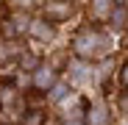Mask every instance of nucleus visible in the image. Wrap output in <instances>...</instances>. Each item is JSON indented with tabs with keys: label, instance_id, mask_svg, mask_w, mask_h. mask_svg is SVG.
<instances>
[{
	"label": "nucleus",
	"instance_id": "obj_1",
	"mask_svg": "<svg viewBox=\"0 0 128 125\" xmlns=\"http://www.w3.org/2000/svg\"><path fill=\"white\" fill-rule=\"evenodd\" d=\"M72 47L78 53V58L84 61H95V58H106L112 53V36L103 33L98 28H86L72 39Z\"/></svg>",
	"mask_w": 128,
	"mask_h": 125
},
{
	"label": "nucleus",
	"instance_id": "obj_8",
	"mask_svg": "<svg viewBox=\"0 0 128 125\" xmlns=\"http://www.w3.org/2000/svg\"><path fill=\"white\" fill-rule=\"evenodd\" d=\"M114 6H117L114 0H92V17L95 19H109Z\"/></svg>",
	"mask_w": 128,
	"mask_h": 125
},
{
	"label": "nucleus",
	"instance_id": "obj_13",
	"mask_svg": "<svg viewBox=\"0 0 128 125\" xmlns=\"http://www.w3.org/2000/svg\"><path fill=\"white\" fill-rule=\"evenodd\" d=\"M117 106H120V111H122V114H128V92H122V95L117 97Z\"/></svg>",
	"mask_w": 128,
	"mask_h": 125
},
{
	"label": "nucleus",
	"instance_id": "obj_16",
	"mask_svg": "<svg viewBox=\"0 0 128 125\" xmlns=\"http://www.w3.org/2000/svg\"><path fill=\"white\" fill-rule=\"evenodd\" d=\"M122 125H128V120H125V122H122Z\"/></svg>",
	"mask_w": 128,
	"mask_h": 125
},
{
	"label": "nucleus",
	"instance_id": "obj_11",
	"mask_svg": "<svg viewBox=\"0 0 128 125\" xmlns=\"http://www.w3.org/2000/svg\"><path fill=\"white\" fill-rule=\"evenodd\" d=\"M45 122V111H25V117H20V125H42Z\"/></svg>",
	"mask_w": 128,
	"mask_h": 125
},
{
	"label": "nucleus",
	"instance_id": "obj_6",
	"mask_svg": "<svg viewBox=\"0 0 128 125\" xmlns=\"http://www.w3.org/2000/svg\"><path fill=\"white\" fill-rule=\"evenodd\" d=\"M28 33L36 42H53L56 39V25L48 22V19H31L28 22Z\"/></svg>",
	"mask_w": 128,
	"mask_h": 125
},
{
	"label": "nucleus",
	"instance_id": "obj_15",
	"mask_svg": "<svg viewBox=\"0 0 128 125\" xmlns=\"http://www.w3.org/2000/svg\"><path fill=\"white\" fill-rule=\"evenodd\" d=\"M122 83H125V89H128V64L122 67Z\"/></svg>",
	"mask_w": 128,
	"mask_h": 125
},
{
	"label": "nucleus",
	"instance_id": "obj_10",
	"mask_svg": "<svg viewBox=\"0 0 128 125\" xmlns=\"http://www.w3.org/2000/svg\"><path fill=\"white\" fill-rule=\"evenodd\" d=\"M50 95H48V103H61V100H67L70 97V86H67V83H53V86L48 89Z\"/></svg>",
	"mask_w": 128,
	"mask_h": 125
},
{
	"label": "nucleus",
	"instance_id": "obj_12",
	"mask_svg": "<svg viewBox=\"0 0 128 125\" xmlns=\"http://www.w3.org/2000/svg\"><path fill=\"white\" fill-rule=\"evenodd\" d=\"M20 67H22V70H31V72H34V70L39 67V58H36L34 53H25L22 58H20Z\"/></svg>",
	"mask_w": 128,
	"mask_h": 125
},
{
	"label": "nucleus",
	"instance_id": "obj_9",
	"mask_svg": "<svg viewBox=\"0 0 128 125\" xmlns=\"http://www.w3.org/2000/svg\"><path fill=\"white\" fill-rule=\"evenodd\" d=\"M8 22H11L14 33L20 36V33H25V31H28V22H31V17H28L22 8H20V11H14V14H11V19H8Z\"/></svg>",
	"mask_w": 128,
	"mask_h": 125
},
{
	"label": "nucleus",
	"instance_id": "obj_2",
	"mask_svg": "<svg viewBox=\"0 0 128 125\" xmlns=\"http://www.w3.org/2000/svg\"><path fill=\"white\" fill-rule=\"evenodd\" d=\"M67 83L75 89H86L92 83H98V75H95V67L84 58H75L67 64Z\"/></svg>",
	"mask_w": 128,
	"mask_h": 125
},
{
	"label": "nucleus",
	"instance_id": "obj_3",
	"mask_svg": "<svg viewBox=\"0 0 128 125\" xmlns=\"http://www.w3.org/2000/svg\"><path fill=\"white\" fill-rule=\"evenodd\" d=\"M75 6L70 3V0H45V6H42V14H45L48 22H67V19L72 17Z\"/></svg>",
	"mask_w": 128,
	"mask_h": 125
},
{
	"label": "nucleus",
	"instance_id": "obj_5",
	"mask_svg": "<svg viewBox=\"0 0 128 125\" xmlns=\"http://www.w3.org/2000/svg\"><path fill=\"white\" fill-rule=\"evenodd\" d=\"M31 83H34L39 92H48L53 83H56V70H53L50 64H39V67L34 70V75H31Z\"/></svg>",
	"mask_w": 128,
	"mask_h": 125
},
{
	"label": "nucleus",
	"instance_id": "obj_14",
	"mask_svg": "<svg viewBox=\"0 0 128 125\" xmlns=\"http://www.w3.org/2000/svg\"><path fill=\"white\" fill-rule=\"evenodd\" d=\"M11 3H14L17 8H28L31 3H36V0H11Z\"/></svg>",
	"mask_w": 128,
	"mask_h": 125
},
{
	"label": "nucleus",
	"instance_id": "obj_7",
	"mask_svg": "<svg viewBox=\"0 0 128 125\" xmlns=\"http://www.w3.org/2000/svg\"><path fill=\"white\" fill-rule=\"evenodd\" d=\"M109 22H112V28H114V31L128 28V11H125V6H114V8H112Z\"/></svg>",
	"mask_w": 128,
	"mask_h": 125
},
{
	"label": "nucleus",
	"instance_id": "obj_4",
	"mask_svg": "<svg viewBox=\"0 0 128 125\" xmlns=\"http://www.w3.org/2000/svg\"><path fill=\"white\" fill-rule=\"evenodd\" d=\"M84 125H112V114H109V106L106 100H95L92 106L84 111Z\"/></svg>",
	"mask_w": 128,
	"mask_h": 125
}]
</instances>
